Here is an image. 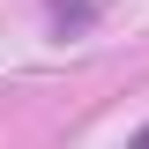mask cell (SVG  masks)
Returning <instances> with one entry per match:
<instances>
[{"mask_svg": "<svg viewBox=\"0 0 149 149\" xmlns=\"http://www.w3.org/2000/svg\"><path fill=\"white\" fill-rule=\"evenodd\" d=\"M127 149H149V127H142V134H134V142H127Z\"/></svg>", "mask_w": 149, "mask_h": 149, "instance_id": "obj_1", "label": "cell"}]
</instances>
